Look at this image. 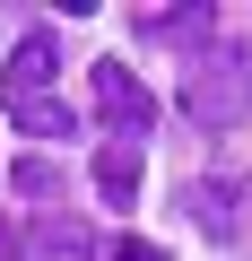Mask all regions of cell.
<instances>
[{
  "label": "cell",
  "instance_id": "10",
  "mask_svg": "<svg viewBox=\"0 0 252 261\" xmlns=\"http://www.w3.org/2000/svg\"><path fill=\"white\" fill-rule=\"evenodd\" d=\"M104 261H165V244H148V235H122V244H113Z\"/></svg>",
  "mask_w": 252,
  "mask_h": 261
},
{
  "label": "cell",
  "instance_id": "8",
  "mask_svg": "<svg viewBox=\"0 0 252 261\" xmlns=\"http://www.w3.org/2000/svg\"><path fill=\"white\" fill-rule=\"evenodd\" d=\"M35 244H44V252H61V261H87V252H96V226H87V218H44V226H35Z\"/></svg>",
  "mask_w": 252,
  "mask_h": 261
},
{
  "label": "cell",
  "instance_id": "2",
  "mask_svg": "<svg viewBox=\"0 0 252 261\" xmlns=\"http://www.w3.org/2000/svg\"><path fill=\"white\" fill-rule=\"evenodd\" d=\"M96 113L113 122V140H148V122H157V96L122 70V61H96Z\"/></svg>",
  "mask_w": 252,
  "mask_h": 261
},
{
  "label": "cell",
  "instance_id": "11",
  "mask_svg": "<svg viewBox=\"0 0 252 261\" xmlns=\"http://www.w3.org/2000/svg\"><path fill=\"white\" fill-rule=\"evenodd\" d=\"M0 261H26V235L9 226V209H0Z\"/></svg>",
  "mask_w": 252,
  "mask_h": 261
},
{
  "label": "cell",
  "instance_id": "4",
  "mask_svg": "<svg viewBox=\"0 0 252 261\" xmlns=\"http://www.w3.org/2000/svg\"><path fill=\"white\" fill-rule=\"evenodd\" d=\"M52 70H61V44H52L44 27H35V35H18V53H9V70H0V105H35Z\"/></svg>",
  "mask_w": 252,
  "mask_h": 261
},
{
  "label": "cell",
  "instance_id": "6",
  "mask_svg": "<svg viewBox=\"0 0 252 261\" xmlns=\"http://www.w3.org/2000/svg\"><path fill=\"white\" fill-rule=\"evenodd\" d=\"M217 18H209V0H191V9H157V18H139V35L148 44H191V35H209Z\"/></svg>",
  "mask_w": 252,
  "mask_h": 261
},
{
  "label": "cell",
  "instance_id": "7",
  "mask_svg": "<svg viewBox=\"0 0 252 261\" xmlns=\"http://www.w3.org/2000/svg\"><path fill=\"white\" fill-rule=\"evenodd\" d=\"M9 122L26 130V140H70V130H78V122H70V105H52V96H35V105H9Z\"/></svg>",
  "mask_w": 252,
  "mask_h": 261
},
{
  "label": "cell",
  "instance_id": "5",
  "mask_svg": "<svg viewBox=\"0 0 252 261\" xmlns=\"http://www.w3.org/2000/svg\"><path fill=\"white\" fill-rule=\"evenodd\" d=\"M139 174H148V148H139V140H104V148H96V192H104L113 209L139 200Z\"/></svg>",
  "mask_w": 252,
  "mask_h": 261
},
{
  "label": "cell",
  "instance_id": "1",
  "mask_svg": "<svg viewBox=\"0 0 252 261\" xmlns=\"http://www.w3.org/2000/svg\"><path fill=\"white\" fill-rule=\"evenodd\" d=\"M183 113L200 130H235L252 113V53H200L183 70Z\"/></svg>",
  "mask_w": 252,
  "mask_h": 261
},
{
  "label": "cell",
  "instance_id": "3",
  "mask_svg": "<svg viewBox=\"0 0 252 261\" xmlns=\"http://www.w3.org/2000/svg\"><path fill=\"white\" fill-rule=\"evenodd\" d=\"M183 209H191V226H200L209 244H235V235H243V183H235V174L183 183Z\"/></svg>",
  "mask_w": 252,
  "mask_h": 261
},
{
  "label": "cell",
  "instance_id": "9",
  "mask_svg": "<svg viewBox=\"0 0 252 261\" xmlns=\"http://www.w3.org/2000/svg\"><path fill=\"white\" fill-rule=\"evenodd\" d=\"M9 192H26V200H52V192H61L52 157H18V166H9Z\"/></svg>",
  "mask_w": 252,
  "mask_h": 261
}]
</instances>
